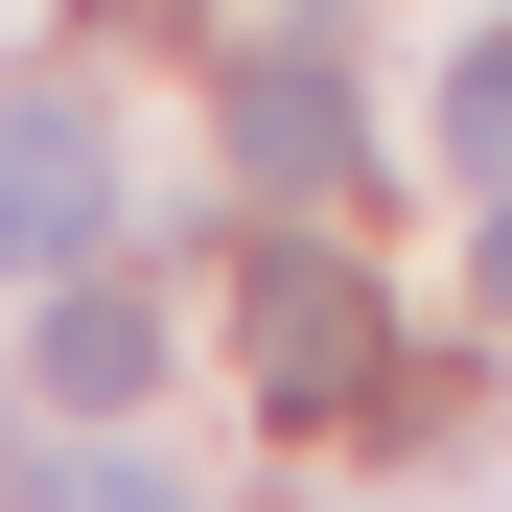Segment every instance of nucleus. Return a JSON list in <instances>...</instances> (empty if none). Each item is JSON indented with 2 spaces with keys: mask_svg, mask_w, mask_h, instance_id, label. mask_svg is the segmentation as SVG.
Segmentation results:
<instances>
[{
  "mask_svg": "<svg viewBox=\"0 0 512 512\" xmlns=\"http://www.w3.org/2000/svg\"><path fill=\"white\" fill-rule=\"evenodd\" d=\"M233 350H256V396H280V419H396V303H373L326 233L233 256Z\"/></svg>",
  "mask_w": 512,
  "mask_h": 512,
  "instance_id": "f257e3e1",
  "label": "nucleus"
},
{
  "mask_svg": "<svg viewBox=\"0 0 512 512\" xmlns=\"http://www.w3.org/2000/svg\"><path fill=\"white\" fill-rule=\"evenodd\" d=\"M94 233H117V140L70 94H0V280H70Z\"/></svg>",
  "mask_w": 512,
  "mask_h": 512,
  "instance_id": "7ed1b4c3",
  "label": "nucleus"
},
{
  "mask_svg": "<svg viewBox=\"0 0 512 512\" xmlns=\"http://www.w3.org/2000/svg\"><path fill=\"white\" fill-rule=\"evenodd\" d=\"M94 24H187V0H94Z\"/></svg>",
  "mask_w": 512,
  "mask_h": 512,
  "instance_id": "6e6552de",
  "label": "nucleus"
},
{
  "mask_svg": "<svg viewBox=\"0 0 512 512\" xmlns=\"http://www.w3.org/2000/svg\"><path fill=\"white\" fill-rule=\"evenodd\" d=\"M489 303H512V187H489Z\"/></svg>",
  "mask_w": 512,
  "mask_h": 512,
  "instance_id": "0eeeda50",
  "label": "nucleus"
},
{
  "mask_svg": "<svg viewBox=\"0 0 512 512\" xmlns=\"http://www.w3.org/2000/svg\"><path fill=\"white\" fill-rule=\"evenodd\" d=\"M24 512H187V489H163V466H117V443H94V466H47Z\"/></svg>",
  "mask_w": 512,
  "mask_h": 512,
  "instance_id": "423d86ee",
  "label": "nucleus"
},
{
  "mask_svg": "<svg viewBox=\"0 0 512 512\" xmlns=\"http://www.w3.org/2000/svg\"><path fill=\"white\" fill-rule=\"evenodd\" d=\"M140 373H163V303H140V280H70V303H47V396H70V419H117Z\"/></svg>",
  "mask_w": 512,
  "mask_h": 512,
  "instance_id": "20e7f679",
  "label": "nucleus"
},
{
  "mask_svg": "<svg viewBox=\"0 0 512 512\" xmlns=\"http://www.w3.org/2000/svg\"><path fill=\"white\" fill-rule=\"evenodd\" d=\"M443 163H466V187H512V47H466V94H443Z\"/></svg>",
  "mask_w": 512,
  "mask_h": 512,
  "instance_id": "39448f33",
  "label": "nucleus"
},
{
  "mask_svg": "<svg viewBox=\"0 0 512 512\" xmlns=\"http://www.w3.org/2000/svg\"><path fill=\"white\" fill-rule=\"evenodd\" d=\"M233 163H256V187H373V117H350V47H326V24H280V47H256L233 70Z\"/></svg>",
  "mask_w": 512,
  "mask_h": 512,
  "instance_id": "f03ea898",
  "label": "nucleus"
}]
</instances>
